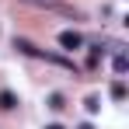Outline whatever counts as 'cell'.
Returning <instances> with one entry per match:
<instances>
[{
  "label": "cell",
  "mask_w": 129,
  "mask_h": 129,
  "mask_svg": "<svg viewBox=\"0 0 129 129\" xmlns=\"http://www.w3.org/2000/svg\"><path fill=\"white\" fill-rule=\"evenodd\" d=\"M14 49H18V52H24V56H35V59H49V63L63 66V70H73V59L56 56V52H45V49H39V45H35V42H28V39H14Z\"/></svg>",
  "instance_id": "obj_1"
},
{
  "label": "cell",
  "mask_w": 129,
  "mask_h": 129,
  "mask_svg": "<svg viewBox=\"0 0 129 129\" xmlns=\"http://www.w3.org/2000/svg\"><path fill=\"white\" fill-rule=\"evenodd\" d=\"M63 105H66V101H63V94H52V98H49V108H52V112H59Z\"/></svg>",
  "instance_id": "obj_6"
},
{
  "label": "cell",
  "mask_w": 129,
  "mask_h": 129,
  "mask_svg": "<svg viewBox=\"0 0 129 129\" xmlns=\"http://www.w3.org/2000/svg\"><path fill=\"white\" fill-rule=\"evenodd\" d=\"M112 98L122 101V98H126V87H122V84H112Z\"/></svg>",
  "instance_id": "obj_7"
},
{
  "label": "cell",
  "mask_w": 129,
  "mask_h": 129,
  "mask_svg": "<svg viewBox=\"0 0 129 129\" xmlns=\"http://www.w3.org/2000/svg\"><path fill=\"white\" fill-rule=\"evenodd\" d=\"M45 129H63V126H59V122H52V126H45Z\"/></svg>",
  "instance_id": "obj_10"
},
{
  "label": "cell",
  "mask_w": 129,
  "mask_h": 129,
  "mask_svg": "<svg viewBox=\"0 0 129 129\" xmlns=\"http://www.w3.org/2000/svg\"><path fill=\"white\" fill-rule=\"evenodd\" d=\"M77 129H94V126H91V122H80V126H77Z\"/></svg>",
  "instance_id": "obj_9"
},
{
  "label": "cell",
  "mask_w": 129,
  "mask_h": 129,
  "mask_svg": "<svg viewBox=\"0 0 129 129\" xmlns=\"http://www.w3.org/2000/svg\"><path fill=\"white\" fill-rule=\"evenodd\" d=\"M21 4H28V7H42V11H52V14H63V18H73V21H84V14L73 11V7L63 4V0H21Z\"/></svg>",
  "instance_id": "obj_2"
},
{
  "label": "cell",
  "mask_w": 129,
  "mask_h": 129,
  "mask_svg": "<svg viewBox=\"0 0 129 129\" xmlns=\"http://www.w3.org/2000/svg\"><path fill=\"white\" fill-rule=\"evenodd\" d=\"M59 45L66 52H77V49H84V35L73 31V28H66V31H59Z\"/></svg>",
  "instance_id": "obj_3"
},
{
  "label": "cell",
  "mask_w": 129,
  "mask_h": 129,
  "mask_svg": "<svg viewBox=\"0 0 129 129\" xmlns=\"http://www.w3.org/2000/svg\"><path fill=\"white\" fill-rule=\"evenodd\" d=\"M112 66H115V73H126V70H129V59L122 56V52H115V63H112Z\"/></svg>",
  "instance_id": "obj_5"
},
{
  "label": "cell",
  "mask_w": 129,
  "mask_h": 129,
  "mask_svg": "<svg viewBox=\"0 0 129 129\" xmlns=\"http://www.w3.org/2000/svg\"><path fill=\"white\" fill-rule=\"evenodd\" d=\"M14 105H18L14 91H0V108H14Z\"/></svg>",
  "instance_id": "obj_4"
},
{
  "label": "cell",
  "mask_w": 129,
  "mask_h": 129,
  "mask_svg": "<svg viewBox=\"0 0 129 129\" xmlns=\"http://www.w3.org/2000/svg\"><path fill=\"white\" fill-rule=\"evenodd\" d=\"M84 105H87V112H91V115H94V112H98V108H101V105H98V98H94V94H91V98H87Z\"/></svg>",
  "instance_id": "obj_8"
}]
</instances>
